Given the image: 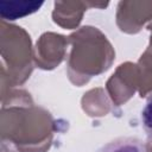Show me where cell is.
I'll list each match as a JSON object with an SVG mask.
<instances>
[{
	"label": "cell",
	"instance_id": "cell-1",
	"mask_svg": "<svg viewBox=\"0 0 152 152\" xmlns=\"http://www.w3.org/2000/svg\"><path fill=\"white\" fill-rule=\"evenodd\" d=\"M0 4L4 6H8V8L0 7L1 8L0 12L2 17L10 19H15L18 17H23L31 12H34L42 5V2H36V1H13V2L1 1Z\"/></svg>",
	"mask_w": 152,
	"mask_h": 152
},
{
	"label": "cell",
	"instance_id": "cell-3",
	"mask_svg": "<svg viewBox=\"0 0 152 152\" xmlns=\"http://www.w3.org/2000/svg\"><path fill=\"white\" fill-rule=\"evenodd\" d=\"M141 121H142V127L147 137L152 140V94L147 97V101L142 108Z\"/></svg>",
	"mask_w": 152,
	"mask_h": 152
},
{
	"label": "cell",
	"instance_id": "cell-2",
	"mask_svg": "<svg viewBox=\"0 0 152 152\" xmlns=\"http://www.w3.org/2000/svg\"><path fill=\"white\" fill-rule=\"evenodd\" d=\"M99 152H146V148L135 138H119L103 146Z\"/></svg>",
	"mask_w": 152,
	"mask_h": 152
}]
</instances>
